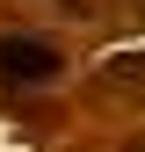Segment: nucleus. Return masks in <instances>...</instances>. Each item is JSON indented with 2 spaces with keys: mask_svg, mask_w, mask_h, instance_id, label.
<instances>
[{
  "mask_svg": "<svg viewBox=\"0 0 145 152\" xmlns=\"http://www.w3.org/2000/svg\"><path fill=\"white\" fill-rule=\"evenodd\" d=\"M0 80H15V87L58 80V44H44V36H0Z\"/></svg>",
  "mask_w": 145,
  "mask_h": 152,
  "instance_id": "f257e3e1",
  "label": "nucleus"
},
{
  "mask_svg": "<svg viewBox=\"0 0 145 152\" xmlns=\"http://www.w3.org/2000/svg\"><path fill=\"white\" fill-rule=\"evenodd\" d=\"M94 80H102V87H145V51H116V58H102Z\"/></svg>",
  "mask_w": 145,
  "mask_h": 152,
  "instance_id": "f03ea898",
  "label": "nucleus"
},
{
  "mask_svg": "<svg viewBox=\"0 0 145 152\" xmlns=\"http://www.w3.org/2000/svg\"><path fill=\"white\" fill-rule=\"evenodd\" d=\"M65 7H72V15H80V7H94V0H65Z\"/></svg>",
  "mask_w": 145,
  "mask_h": 152,
  "instance_id": "7ed1b4c3",
  "label": "nucleus"
},
{
  "mask_svg": "<svg viewBox=\"0 0 145 152\" xmlns=\"http://www.w3.org/2000/svg\"><path fill=\"white\" fill-rule=\"evenodd\" d=\"M131 152H145V145H131Z\"/></svg>",
  "mask_w": 145,
  "mask_h": 152,
  "instance_id": "20e7f679",
  "label": "nucleus"
}]
</instances>
